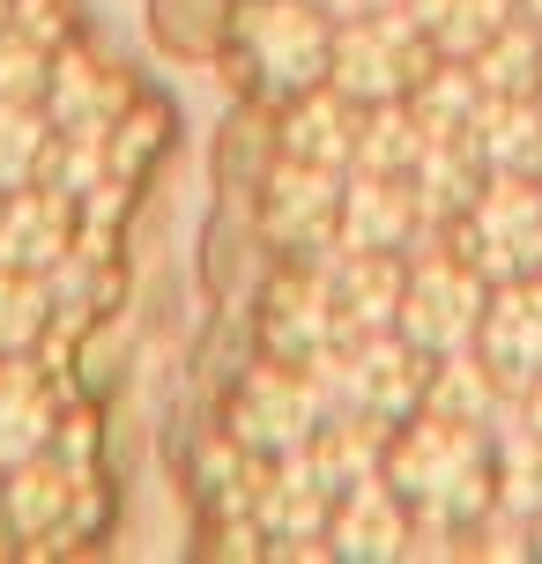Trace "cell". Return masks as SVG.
I'll list each match as a JSON object with an SVG mask.
<instances>
[{"label":"cell","mask_w":542,"mask_h":564,"mask_svg":"<svg viewBox=\"0 0 542 564\" xmlns=\"http://www.w3.org/2000/svg\"><path fill=\"white\" fill-rule=\"evenodd\" d=\"M327 423V401L313 387V365H260L238 379V401H230V438L260 460H283V453H305L313 431Z\"/></svg>","instance_id":"cell-6"},{"label":"cell","mask_w":542,"mask_h":564,"mask_svg":"<svg viewBox=\"0 0 542 564\" xmlns=\"http://www.w3.org/2000/svg\"><path fill=\"white\" fill-rule=\"evenodd\" d=\"M528 535H535V557H542V512H535V520H528Z\"/></svg>","instance_id":"cell-26"},{"label":"cell","mask_w":542,"mask_h":564,"mask_svg":"<svg viewBox=\"0 0 542 564\" xmlns=\"http://www.w3.org/2000/svg\"><path fill=\"white\" fill-rule=\"evenodd\" d=\"M357 119H365V105L343 97L335 83L297 89V97H290V127H283V156L349 171V156H357Z\"/></svg>","instance_id":"cell-17"},{"label":"cell","mask_w":542,"mask_h":564,"mask_svg":"<svg viewBox=\"0 0 542 564\" xmlns=\"http://www.w3.org/2000/svg\"><path fill=\"white\" fill-rule=\"evenodd\" d=\"M409 528H416V512L401 506V490L387 476H365L349 490H335L327 550L349 564H387V557H409Z\"/></svg>","instance_id":"cell-10"},{"label":"cell","mask_w":542,"mask_h":564,"mask_svg":"<svg viewBox=\"0 0 542 564\" xmlns=\"http://www.w3.org/2000/svg\"><path fill=\"white\" fill-rule=\"evenodd\" d=\"M446 230H454V253L484 282L542 275V178L535 171H490Z\"/></svg>","instance_id":"cell-2"},{"label":"cell","mask_w":542,"mask_h":564,"mask_svg":"<svg viewBox=\"0 0 542 564\" xmlns=\"http://www.w3.org/2000/svg\"><path fill=\"white\" fill-rule=\"evenodd\" d=\"M484 305H490V282L476 275L454 246H431L424 260H409L394 335H409L424 357H446V349H468V341H476Z\"/></svg>","instance_id":"cell-5"},{"label":"cell","mask_w":542,"mask_h":564,"mask_svg":"<svg viewBox=\"0 0 542 564\" xmlns=\"http://www.w3.org/2000/svg\"><path fill=\"white\" fill-rule=\"evenodd\" d=\"M343 178H349V171H335V164L283 156V171L268 178V200H260L268 238L290 246V253H319V246H335V224H343Z\"/></svg>","instance_id":"cell-9"},{"label":"cell","mask_w":542,"mask_h":564,"mask_svg":"<svg viewBox=\"0 0 542 564\" xmlns=\"http://www.w3.org/2000/svg\"><path fill=\"white\" fill-rule=\"evenodd\" d=\"M59 438V401H53V371L30 349L0 357V468H15L30 453H45Z\"/></svg>","instance_id":"cell-12"},{"label":"cell","mask_w":542,"mask_h":564,"mask_svg":"<svg viewBox=\"0 0 542 564\" xmlns=\"http://www.w3.org/2000/svg\"><path fill=\"white\" fill-rule=\"evenodd\" d=\"M67 506H75V476L53 460V446L0 476V528H8V542H30V550L53 542L67 528Z\"/></svg>","instance_id":"cell-14"},{"label":"cell","mask_w":542,"mask_h":564,"mask_svg":"<svg viewBox=\"0 0 542 564\" xmlns=\"http://www.w3.org/2000/svg\"><path fill=\"white\" fill-rule=\"evenodd\" d=\"M45 83H53V45H37L23 30H0V97L45 105Z\"/></svg>","instance_id":"cell-24"},{"label":"cell","mask_w":542,"mask_h":564,"mask_svg":"<svg viewBox=\"0 0 542 564\" xmlns=\"http://www.w3.org/2000/svg\"><path fill=\"white\" fill-rule=\"evenodd\" d=\"M468 67H476L484 97H542V30L513 15L484 53H468Z\"/></svg>","instance_id":"cell-20"},{"label":"cell","mask_w":542,"mask_h":564,"mask_svg":"<svg viewBox=\"0 0 542 564\" xmlns=\"http://www.w3.org/2000/svg\"><path fill=\"white\" fill-rule=\"evenodd\" d=\"M535 178H542V164H535Z\"/></svg>","instance_id":"cell-28"},{"label":"cell","mask_w":542,"mask_h":564,"mask_svg":"<svg viewBox=\"0 0 542 564\" xmlns=\"http://www.w3.org/2000/svg\"><path fill=\"white\" fill-rule=\"evenodd\" d=\"M119 112V83L83 53H59L53 59V83H45V119H53V134L67 141H97L112 127Z\"/></svg>","instance_id":"cell-18"},{"label":"cell","mask_w":542,"mask_h":564,"mask_svg":"<svg viewBox=\"0 0 542 564\" xmlns=\"http://www.w3.org/2000/svg\"><path fill=\"white\" fill-rule=\"evenodd\" d=\"M498 506L528 512V520L542 512V431L528 423L498 431Z\"/></svg>","instance_id":"cell-23"},{"label":"cell","mask_w":542,"mask_h":564,"mask_svg":"<svg viewBox=\"0 0 542 564\" xmlns=\"http://www.w3.org/2000/svg\"><path fill=\"white\" fill-rule=\"evenodd\" d=\"M401 282H409V253H357V246H335L327 290H335V312H343V335H379V327H394Z\"/></svg>","instance_id":"cell-13"},{"label":"cell","mask_w":542,"mask_h":564,"mask_svg":"<svg viewBox=\"0 0 542 564\" xmlns=\"http://www.w3.org/2000/svg\"><path fill=\"white\" fill-rule=\"evenodd\" d=\"M431 59H438V45L394 0V8H371V15L335 23V67H327V83L343 89V97H357V105H387V97H409V89L424 83Z\"/></svg>","instance_id":"cell-3"},{"label":"cell","mask_w":542,"mask_h":564,"mask_svg":"<svg viewBox=\"0 0 542 564\" xmlns=\"http://www.w3.org/2000/svg\"><path fill=\"white\" fill-rule=\"evenodd\" d=\"M327 365L343 371V401L365 409L379 423H401L424 409V379H431V357L416 349L409 335L379 327V335H343L327 349Z\"/></svg>","instance_id":"cell-7"},{"label":"cell","mask_w":542,"mask_h":564,"mask_svg":"<svg viewBox=\"0 0 542 564\" xmlns=\"http://www.w3.org/2000/svg\"><path fill=\"white\" fill-rule=\"evenodd\" d=\"M416 230H424V200H416L409 178H394V171H349L343 178L335 246H357V253H409Z\"/></svg>","instance_id":"cell-11"},{"label":"cell","mask_w":542,"mask_h":564,"mask_svg":"<svg viewBox=\"0 0 542 564\" xmlns=\"http://www.w3.org/2000/svg\"><path fill=\"white\" fill-rule=\"evenodd\" d=\"M476 357L490 365V379L506 394L542 379V275L490 282V305L476 319Z\"/></svg>","instance_id":"cell-8"},{"label":"cell","mask_w":542,"mask_h":564,"mask_svg":"<svg viewBox=\"0 0 542 564\" xmlns=\"http://www.w3.org/2000/svg\"><path fill=\"white\" fill-rule=\"evenodd\" d=\"M67 253V194L30 178L15 194H0V260L8 268H37L53 275V260Z\"/></svg>","instance_id":"cell-16"},{"label":"cell","mask_w":542,"mask_h":564,"mask_svg":"<svg viewBox=\"0 0 542 564\" xmlns=\"http://www.w3.org/2000/svg\"><path fill=\"white\" fill-rule=\"evenodd\" d=\"M45 319H53V275L0 260V357L8 349H37Z\"/></svg>","instance_id":"cell-22"},{"label":"cell","mask_w":542,"mask_h":564,"mask_svg":"<svg viewBox=\"0 0 542 564\" xmlns=\"http://www.w3.org/2000/svg\"><path fill=\"white\" fill-rule=\"evenodd\" d=\"M520 8H528V23H535V30H542V0H520Z\"/></svg>","instance_id":"cell-25"},{"label":"cell","mask_w":542,"mask_h":564,"mask_svg":"<svg viewBox=\"0 0 542 564\" xmlns=\"http://www.w3.org/2000/svg\"><path fill=\"white\" fill-rule=\"evenodd\" d=\"M335 341H343V312H335L327 275L275 282V297H268V349L290 357V365H319Z\"/></svg>","instance_id":"cell-15"},{"label":"cell","mask_w":542,"mask_h":564,"mask_svg":"<svg viewBox=\"0 0 542 564\" xmlns=\"http://www.w3.org/2000/svg\"><path fill=\"white\" fill-rule=\"evenodd\" d=\"M468 134L490 171H535L542 164V97H484Z\"/></svg>","instance_id":"cell-19"},{"label":"cell","mask_w":542,"mask_h":564,"mask_svg":"<svg viewBox=\"0 0 542 564\" xmlns=\"http://www.w3.org/2000/svg\"><path fill=\"white\" fill-rule=\"evenodd\" d=\"M0 476H8V468H0Z\"/></svg>","instance_id":"cell-29"},{"label":"cell","mask_w":542,"mask_h":564,"mask_svg":"<svg viewBox=\"0 0 542 564\" xmlns=\"http://www.w3.org/2000/svg\"><path fill=\"white\" fill-rule=\"evenodd\" d=\"M45 156H53V119H45V105L0 97V194L30 186L45 171Z\"/></svg>","instance_id":"cell-21"},{"label":"cell","mask_w":542,"mask_h":564,"mask_svg":"<svg viewBox=\"0 0 542 564\" xmlns=\"http://www.w3.org/2000/svg\"><path fill=\"white\" fill-rule=\"evenodd\" d=\"M0 30H8V0H0Z\"/></svg>","instance_id":"cell-27"},{"label":"cell","mask_w":542,"mask_h":564,"mask_svg":"<svg viewBox=\"0 0 542 564\" xmlns=\"http://www.w3.org/2000/svg\"><path fill=\"white\" fill-rule=\"evenodd\" d=\"M238 45L260 67V83L297 97V89H319L335 67V15L319 0H246Z\"/></svg>","instance_id":"cell-4"},{"label":"cell","mask_w":542,"mask_h":564,"mask_svg":"<svg viewBox=\"0 0 542 564\" xmlns=\"http://www.w3.org/2000/svg\"><path fill=\"white\" fill-rule=\"evenodd\" d=\"M379 476L401 490L409 512L468 528L498 506V438H490V423L416 409V416H401V431H387Z\"/></svg>","instance_id":"cell-1"}]
</instances>
